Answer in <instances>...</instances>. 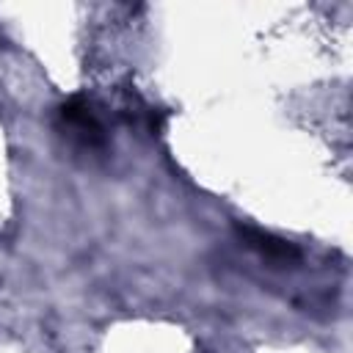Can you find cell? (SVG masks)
<instances>
[{
	"mask_svg": "<svg viewBox=\"0 0 353 353\" xmlns=\"http://www.w3.org/2000/svg\"><path fill=\"white\" fill-rule=\"evenodd\" d=\"M237 234L248 248H254L262 259H268L273 265L287 268V265H298L301 262L298 245H292V243H287V240H281V237H276L270 232H262V229H254V226H237Z\"/></svg>",
	"mask_w": 353,
	"mask_h": 353,
	"instance_id": "1",
	"label": "cell"
}]
</instances>
